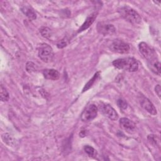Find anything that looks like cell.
Listing matches in <instances>:
<instances>
[{
  "instance_id": "cell-22",
  "label": "cell",
  "mask_w": 161,
  "mask_h": 161,
  "mask_svg": "<svg viewBox=\"0 0 161 161\" xmlns=\"http://www.w3.org/2000/svg\"><path fill=\"white\" fill-rule=\"evenodd\" d=\"M66 45H67V42H66V41H65L64 40H60V41L57 43V47H58V48H63V47H65Z\"/></svg>"
},
{
  "instance_id": "cell-12",
  "label": "cell",
  "mask_w": 161,
  "mask_h": 161,
  "mask_svg": "<svg viewBox=\"0 0 161 161\" xmlns=\"http://www.w3.org/2000/svg\"><path fill=\"white\" fill-rule=\"evenodd\" d=\"M43 75L47 79L50 80H57L60 77L59 72L55 69H45L43 71Z\"/></svg>"
},
{
  "instance_id": "cell-6",
  "label": "cell",
  "mask_w": 161,
  "mask_h": 161,
  "mask_svg": "<svg viewBox=\"0 0 161 161\" xmlns=\"http://www.w3.org/2000/svg\"><path fill=\"white\" fill-rule=\"evenodd\" d=\"M111 51L119 53H126L130 51V46L126 42L121 40H114L109 46Z\"/></svg>"
},
{
  "instance_id": "cell-5",
  "label": "cell",
  "mask_w": 161,
  "mask_h": 161,
  "mask_svg": "<svg viewBox=\"0 0 161 161\" xmlns=\"http://www.w3.org/2000/svg\"><path fill=\"white\" fill-rule=\"evenodd\" d=\"M138 99L141 106L145 110L152 115L157 114V109L155 107L147 97L142 93H139L138 94Z\"/></svg>"
},
{
  "instance_id": "cell-2",
  "label": "cell",
  "mask_w": 161,
  "mask_h": 161,
  "mask_svg": "<svg viewBox=\"0 0 161 161\" xmlns=\"http://www.w3.org/2000/svg\"><path fill=\"white\" fill-rule=\"evenodd\" d=\"M120 15L127 21L132 24H139L142 21L140 14L129 6H123L118 9Z\"/></svg>"
},
{
  "instance_id": "cell-10",
  "label": "cell",
  "mask_w": 161,
  "mask_h": 161,
  "mask_svg": "<svg viewBox=\"0 0 161 161\" xmlns=\"http://www.w3.org/2000/svg\"><path fill=\"white\" fill-rule=\"evenodd\" d=\"M120 126L128 133H133L136 128V125L127 118H122L119 119Z\"/></svg>"
},
{
  "instance_id": "cell-16",
  "label": "cell",
  "mask_w": 161,
  "mask_h": 161,
  "mask_svg": "<svg viewBox=\"0 0 161 161\" xmlns=\"http://www.w3.org/2000/svg\"><path fill=\"white\" fill-rule=\"evenodd\" d=\"M0 96H1V100L2 101H8L9 98V93L6 89L3 86L1 85L0 86Z\"/></svg>"
},
{
  "instance_id": "cell-7",
  "label": "cell",
  "mask_w": 161,
  "mask_h": 161,
  "mask_svg": "<svg viewBox=\"0 0 161 161\" xmlns=\"http://www.w3.org/2000/svg\"><path fill=\"white\" fill-rule=\"evenodd\" d=\"M138 49L140 52L147 60V61L157 57V54L154 50L145 42H141L139 43Z\"/></svg>"
},
{
  "instance_id": "cell-3",
  "label": "cell",
  "mask_w": 161,
  "mask_h": 161,
  "mask_svg": "<svg viewBox=\"0 0 161 161\" xmlns=\"http://www.w3.org/2000/svg\"><path fill=\"white\" fill-rule=\"evenodd\" d=\"M38 54L40 58L45 62H52L54 57L52 48L46 43H43L40 45L38 48Z\"/></svg>"
},
{
  "instance_id": "cell-11",
  "label": "cell",
  "mask_w": 161,
  "mask_h": 161,
  "mask_svg": "<svg viewBox=\"0 0 161 161\" xmlns=\"http://www.w3.org/2000/svg\"><path fill=\"white\" fill-rule=\"evenodd\" d=\"M147 63L148 66L152 72L158 75H160V63L157 57L147 61Z\"/></svg>"
},
{
  "instance_id": "cell-14",
  "label": "cell",
  "mask_w": 161,
  "mask_h": 161,
  "mask_svg": "<svg viewBox=\"0 0 161 161\" xmlns=\"http://www.w3.org/2000/svg\"><path fill=\"white\" fill-rule=\"evenodd\" d=\"M23 13L31 20H33L36 19V16L35 11L30 7L25 6L21 9Z\"/></svg>"
},
{
  "instance_id": "cell-4",
  "label": "cell",
  "mask_w": 161,
  "mask_h": 161,
  "mask_svg": "<svg viewBox=\"0 0 161 161\" xmlns=\"http://www.w3.org/2000/svg\"><path fill=\"white\" fill-rule=\"evenodd\" d=\"M97 108L95 104L88 105L83 111L80 118L83 121H90L94 119L97 114Z\"/></svg>"
},
{
  "instance_id": "cell-17",
  "label": "cell",
  "mask_w": 161,
  "mask_h": 161,
  "mask_svg": "<svg viewBox=\"0 0 161 161\" xmlns=\"http://www.w3.org/2000/svg\"><path fill=\"white\" fill-rule=\"evenodd\" d=\"M2 139L4 143L8 145H13L14 143V140L13 137L9 133H4L2 135Z\"/></svg>"
},
{
  "instance_id": "cell-21",
  "label": "cell",
  "mask_w": 161,
  "mask_h": 161,
  "mask_svg": "<svg viewBox=\"0 0 161 161\" xmlns=\"http://www.w3.org/2000/svg\"><path fill=\"white\" fill-rule=\"evenodd\" d=\"M26 70L28 72H30L31 71H33L34 70V68H35V64L31 62H29L26 64Z\"/></svg>"
},
{
  "instance_id": "cell-19",
  "label": "cell",
  "mask_w": 161,
  "mask_h": 161,
  "mask_svg": "<svg viewBox=\"0 0 161 161\" xmlns=\"http://www.w3.org/2000/svg\"><path fill=\"white\" fill-rule=\"evenodd\" d=\"M40 32L42 35L45 38H48L50 36V30L47 27H43L40 30Z\"/></svg>"
},
{
  "instance_id": "cell-8",
  "label": "cell",
  "mask_w": 161,
  "mask_h": 161,
  "mask_svg": "<svg viewBox=\"0 0 161 161\" xmlns=\"http://www.w3.org/2000/svg\"><path fill=\"white\" fill-rule=\"evenodd\" d=\"M100 109L102 113L111 120H116L118 118V114L115 109L110 105L103 104L100 106Z\"/></svg>"
},
{
  "instance_id": "cell-9",
  "label": "cell",
  "mask_w": 161,
  "mask_h": 161,
  "mask_svg": "<svg viewBox=\"0 0 161 161\" xmlns=\"http://www.w3.org/2000/svg\"><path fill=\"white\" fill-rule=\"evenodd\" d=\"M97 29L98 32L103 35H112L116 30L113 25L104 23H99L97 25Z\"/></svg>"
},
{
  "instance_id": "cell-23",
  "label": "cell",
  "mask_w": 161,
  "mask_h": 161,
  "mask_svg": "<svg viewBox=\"0 0 161 161\" xmlns=\"http://www.w3.org/2000/svg\"><path fill=\"white\" fill-rule=\"evenodd\" d=\"M155 91L156 94H157V96L160 97V94H161V89H160V86L159 84L157 85L155 87Z\"/></svg>"
},
{
  "instance_id": "cell-20",
  "label": "cell",
  "mask_w": 161,
  "mask_h": 161,
  "mask_svg": "<svg viewBox=\"0 0 161 161\" xmlns=\"http://www.w3.org/2000/svg\"><path fill=\"white\" fill-rule=\"evenodd\" d=\"M117 104L119 106V108L122 109H126L127 105H128L126 101H125L124 99H119L117 101Z\"/></svg>"
},
{
  "instance_id": "cell-13",
  "label": "cell",
  "mask_w": 161,
  "mask_h": 161,
  "mask_svg": "<svg viewBox=\"0 0 161 161\" xmlns=\"http://www.w3.org/2000/svg\"><path fill=\"white\" fill-rule=\"evenodd\" d=\"M96 16H97V13H93L91 15H90L89 16H88L87 18V19H86L85 22L82 24V25L80 27V28L78 30V33H80V32H82L84 30H86L87 28H88L92 24V23L94 22V19H96Z\"/></svg>"
},
{
  "instance_id": "cell-15",
  "label": "cell",
  "mask_w": 161,
  "mask_h": 161,
  "mask_svg": "<svg viewBox=\"0 0 161 161\" xmlns=\"http://www.w3.org/2000/svg\"><path fill=\"white\" fill-rule=\"evenodd\" d=\"M99 74H100V72H97L96 73L94 74V75H93V77H92L91 79H90L89 80V82L85 85V86L84 87L83 89H82V92L87 91L89 89H90L92 86L93 84H94V82H96V80H97V79L98 78V77L99 76Z\"/></svg>"
},
{
  "instance_id": "cell-1",
  "label": "cell",
  "mask_w": 161,
  "mask_h": 161,
  "mask_svg": "<svg viewBox=\"0 0 161 161\" xmlns=\"http://www.w3.org/2000/svg\"><path fill=\"white\" fill-rule=\"evenodd\" d=\"M113 65L117 69L128 72H135L138 69V64L133 57L118 58L113 62Z\"/></svg>"
},
{
  "instance_id": "cell-18",
  "label": "cell",
  "mask_w": 161,
  "mask_h": 161,
  "mask_svg": "<svg viewBox=\"0 0 161 161\" xmlns=\"http://www.w3.org/2000/svg\"><path fill=\"white\" fill-rule=\"evenodd\" d=\"M85 152L89 156V157H95L97 154L96 150L92 147L91 146L89 145H86L84 148Z\"/></svg>"
}]
</instances>
